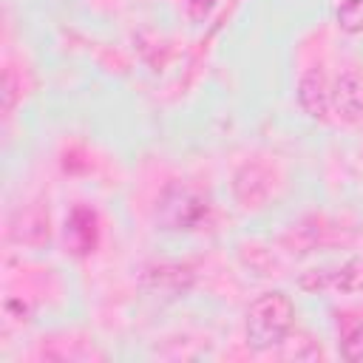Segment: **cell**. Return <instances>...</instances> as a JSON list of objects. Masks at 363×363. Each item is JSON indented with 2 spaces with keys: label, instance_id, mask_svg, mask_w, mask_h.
<instances>
[{
  "label": "cell",
  "instance_id": "obj_9",
  "mask_svg": "<svg viewBox=\"0 0 363 363\" xmlns=\"http://www.w3.org/2000/svg\"><path fill=\"white\" fill-rule=\"evenodd\" d=\"M213 3H216V0H190V11H193V17L207 14V11L213 9Z\"/></svg>",
  "mask_w": 363,
  "mask_h": 363
},
{
  "label": "cell",
  "instance_id": "obj_3",
  "mask_svg": "<svg viewBox=\"0 0 363 363\" xmlns=\"http://www.w3.org/2000/svg\"><path fill=\"white\" fill-rule=\"evenodd\" d=\"M301 286L318 292H357L363 289V264L349 261L337 269H315L301 278Z\"/></svg>",
  "mask_w": 363,
  "mask_h": 363
},
{
  "label": "cell",
  "instance_id": "obj_7",
  "mask_svg": "<svg viewBox=\"0 0 363 363\" xmlns=\"http://www.w3.org/2000/svg\"><path fill=\"white\" fill-rule=\"evenodd\" d=\"M301 105L312 113V116H320L326 108H329V91L323 85L320 77L309 74L303 82H301Z\"/></svg>",
  "mask_w": 363,
  "mask_h": 363
},
{
  "label": "cell",
  "instance_id": "obj_4",
  "mask_svg": "<svg viewBox=\"0 0 363 363\" xmlns=\"http://www.w3.org/2000/svg\"><path fill=\"white\" fill-rule=\"evenodd\" d=\"M99 238V227H96V213L88 207H74L68 221H65V241L71 244L74 252L85 255L96 247Z\"/></svg>",
  "mask_w": 363,
  "mask_h": 363
},
{
  "label": "cell",
  "instance_id": "obj_1",
  "mask_svg": "<svg viewBox=\"0 0 363 363\" xmlns=\"http://www.w3.org/2000/svg\"><path fill=\"white\" fill-rule=\"evenodd\" d=\"M295 306L284 292H267L247 309V343L252 349L278 346L292 329Z\"/></svg>",
  "mask_w": 363,
  "mask_h": 363
},
{
  "label": "cell",
  "instance_id": "obj_6",
  "mask_svg": "<svg viewBox=\"0 0 363 363\" xmlns=\"http://www.w3.org/2000/svg\"><path fill=\"white\" fill-rule=\"evenodd\" d=\"M340 352L346 360H360L363 357V318L357 315H343L340 318Z\"/></svg>",
  "mask_w": 363,
  "mask_h": 363
},
{
  "label": "cell",
  "instance_id": "obj_2",
  "mask_svg": "<svg viewBox=\"0 0 363 363\" xmlns=\"http://www.w3.org/2000/svg\"><path fill=\"white\" fill-rule=\"evenodd\" d=\"M210 218V204L187 187H167L159 199V221L167 230H199Z\"/></svg>",
  "mask_w": 363,
  "mask_h": 363
},
{
  "label": "cell",
  "instance_id": "obj_8",
  "mask_svg": "<svg viewBox=\"0 0 363 363\" xmlns=\"http://www.w3.org/2000/svg\"><path fill=\"white\" fill-rule=\"evenodd\" d=\"M335 20L343 31H363V0H343L335 9Z\"/></svg>",
  "mask_w": 363,
  "mask_h": 363
},
{
  "label": "cell",
  "instance_id": "obj_5",
  "mask_svg": "<svg viewBox=\"0 0 363 363\" xmlns=\"http://www.w3.org/2000/svg\"><path fill=\"white\" fill-rule=\"evenodd\" d=\"M329 102H332L346 119L360 116V113H363V82H360L357 77H352V74L340 77V79L335 82V91H332Z\"/></svg>",
  "mask_w": 363,
  "mask_h": 363
}]
</instances>
